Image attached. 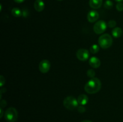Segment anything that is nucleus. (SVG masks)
<instances>
[{"label":"nucleus","mask_w":123,"mask_h":122,"mask_svg":"<svg viewBox=\"0 0 123 122\" xmlns=\"http://www.w3.org/2000/svg\"><path fill=\"white\" fill-rule=\"evenodd\" d=\"M116 8L118 11H123V3L122 2H118L116 5Z\"/></svg>","instance_id":"nucleus-19"},{"label":"nucleus","mask_w":123,"mask_h":122,"mask_svg":"<svg viewBox=\"0 0 123 122\" xmlns=\"http://www.w3.org/2000/svg\"><path fill=\"white\" fill-rule=\"evenodd\" d=\"M0 81H1V85L0 86H1V87H2L5 84V82H6L5 78L2 75H1V77H0Z\"/></svg>","instance_id":"nucleus-21"},{"label":"nucleus","mask_w":123,"mask_h":122,"mask_svg":"<svg viewBox=\"0 0 123 122\" xmlns=\"http://www.w3.org/2000/svg\"><path fill=\"white\" fill-rule=\"evenodd\" d=\"M81 122H92L91 120H85L82 121Z\"/></svg>","instance_id":"nucleus-25"},{"label":"nucleus","mask_w":123,"mask_h":122,"mask_svg":"<svg viewBox=\"0 0 123 122\" xmlns=\"http://www.w3.org/2000/svg\"><path fill=\"white\" fill-rule=\"evenodd\" d=\"M100 45L97 44H93L91 46L90 49V51L92 54H96L99 51Z\"/></svg>","instance_id":"nucleus-15"},{"label":"nucleus","mask_w":123,"mask_h":122,"mask_svg":"<svg viewBox=\"0 0 123 122\" xmlns=\"http://www.w3.org/2000/svg\"><path fill=\"white\" fill-rule=\"evenodd\" d=\"M77 99H78V103H79V105H84V106L87 104L88 102V97L85 94H81L79 95Z\"/></svg>","instance_id":"nucleus-12"},{"label":"nucleus","mask_w":123,"mask_h":122,"mask_svg":"<svg viewBox=\"0 0 123 122\" xmlns=\"http://www.w3.org/2000/svg\"><path fill=\"white\" fill-rule=\"evenodd\" d=\"M12 14L16 17H19L22 16V11L18 7H14L12 10Z\"/></svg>","instance_id":"nucleus-14"},{"label":"nucleus","mask_w":123,"mask_h":122,"mask_svg":"<svg viewBox=\"0 0 123 122\" xmlns=\"http://www.w3.org/2000/svg\"><path fill=\"white\" fill-rule=\"evenodd\" d=\"M6 105H7V102H6V100H2V101L1 102V108L4 107V106H6Z\"/></svg>","instance_id":"nucleus-22"},{"label":"nucleus","mask_w":123,"mask_h":122,"mask_svg":"<svg viewBox=\"0 0 123 122\" xmlns=\"http://www.w3.org/2000/svg\"><path fill=\"white\" fill-rule=\"evenodd\" d=\"M113 6H114V4H113L112 1L111 0H106L104 3V7L108 10H110L112 8Z\"/></svg>","instance_id":"nucleus-16"},{"label":"nucleus","mask_w":123,"mask_h":122,"mask_svg":"<svg viewBox=\"0 0 123 122\" xmlns=\"http://www.w3.org/2000/svg\"><path fill=\"white\" fill-rule=\"evenodd\" d=\"M86 74H87L88 77L92 78H94L95 75H96V72L94 71V69H88V71L87 72H86Z\"/></svg>","instance_id":"nucleus-17"},{"label":"nucleus","mask_w":123,"mask_h":122,"mask_svg":"<svg viewBox=\"0 0 123 122\" xmlns=\"http://www.w3.org/2000/svg\"><path fill=\"white\" fill-rule=\"evenodd\" d=\"M115 1H117V2H123V0H115Z\"/></svg>","instance_id":"nucleus-26"},{"label":"nucleus","mask_w":123,"mask_h":122,"mask_svg":"<svg viewBox=\"0 0 123 122\" xmlns=\"http://www.w3.org/2000/svg\"><path fill=\"white\" fill-rule=\"evenodd\" d=\"M0 110H1V115H0V118H2V116H3V110H2V108L1 107Z\"/></svg>","instance_id":"nucleus-24"},{"label":"nucleus","mask_w":123,"mask_h":122,"mask_svg":"<svg viewBox=\"0 0 123 122\" xmlns=\"http://www.w3.org/2000/svg\"><path fill=\"white\" fill-rule=\"evenodd\" d=\"M107 26H108V25L104 20H98L94 25V32L96 34H102L106 30Z\"/></svg>","instance_id":"nucleus-5"},{"label":"nucleus","mask_w":123,"mask_h":122,"mask_svg":"<svg viewBox=\"0 0 123 122\" xmlns=\"http://www.w3.org/2000/svg\"><path fill=\"white\" fill-rule=\"evenodd\" d=\"M13 1H14L15 2H16V3L20 4V3H22L23 2H24L25 0H13Z\"/></svg>","instance_id":"nucleus-23"},{"label":"nucleus","mask_w":123,"mask_h":122,"mask_svg":"<svg viewBox=\"0 0 123 122\" xmlns=\"http://www.w3.org/2000/svg\"><path fill=\"white\" fill-rule=\"evenodd\" d=\"M122 33V29L119 27L114 28L113 29L112 31V36L116 38H119V37H121Z\"/></svg>","instance_id":"nucleus-13"},{"label":"nucleus","mask_w":123,"mask_h":122,"mask_svg":"<svg viewBox=\"0 0 123 122\" xmlns=\"http://www.w3.org/2000/svg\"><path fill=\"white\" fill-rule=\"evenodd\" d=\"M89 64L92 68H98L101 65V61L98 57L92 56L89 60Z\"/></svg>","instance_id":"nucleus-9"},{"label":"nucleus","mask_w":123,"mask_h":122,"mask_svg":"<svg viewBox=\"0 0 123 122\" xmlns=\"http://www.w3.org/2000/svg\"><path fill=\"white\" fill-rule=\"evenodd\" d=\"M99 18V14L96 10H91L87 14V19L89 22L94 23L97 21Z\"/></svg>","instance_id":"nucleus-8"},{"label":"nucleus","mask_w":123,"mask_h":122,"mask_svg":"<svg viewBox=\"0 0 123 122\" xmlns=\"http://www.w3.org/2000/svg\"><path fill=\"white\" fill-rule=\"evenodd\" d=\"M57 1H62V0H57Z\"/></svg>","instance_id":"nucleus-27"},{"label":"nucleus","mask_w":123,"mask_h":122,"mask_svg":"<svg viewBox=\"0 0 123 122\" xmlns=\"http://www.w3.org/2000/svg\"><path fill=\"white\" fill-rule=\"evenodd\" d=\"M63 105L66 108L69 110H73L78 108L79 103L78 99H76L74 97L69 96L64 99Z\"/></svg>","instance_id":"nucleus-3"},{"label":"nucleus","mask_w":123,"mask_h":122,"mask_svg":"<svg viewBox=\"0 0 123 122\" xmlns=\"http://www.w3.org/2000/svg\"><path fill=\"white\" fill-rule=\"evenodd\" d=\"M117 25L116 21L114 20H111L108 22V26H109L111 28H115V26Z\"/></svg>","instance_id":"nucleus-18"},{"label":"nucleus","mask_w":123,"mask_h":122,"mask_svg":"<svg viewBox=\"0 0 123 122\" xmlns=\"http://www.w3.org/2000/svg\"><path fill=\"white\" fill-rule=\"evenodd\" d=\"M76 57L79 61H86L90 57V51L86 49H79L76 52Z\"/></svg>","instance_id":"nucleus-6"},{"label":"nucleus","mask_w":123,"mask_h":122,"mask_svg":"<svg viewBox=\"0 0 123 122\" xmlns=\"http://www.w3.org/2000/svg\"><path fill=\"white\" fill-rule=\"evenodd\" d=\"M78 111L80 113H84L86 111V108L84 106V105H80L78 106Z\"/></svg>","instance_id":"nucleus-20"},{"label":"nucleus","mask_w":123,"mask_h":122,"mask_svg":"<svg viewBox=\"0 0 123 122\" xmlns=\"http://www.w3.org/2000/svg\"><path fill=\"white\" fill-rule=\"evenodd\" d=\"M34 7L37 11H42L44 8V2L42 0H36L34 4Z\"/></svg>","instance_id":"nucleus-10"},{"label":"nucleus","mask_w":123,"mask_h":122,"mask_svg":"<svg viewBox=\"0 0 123 122\" xmlns=\"http://www.w3.org/2000/svg\"><path fill=\"white\" fill-rule=\"evenodd\" d=\"M98 45L101 48L106 49L111 47L113 43V39L111 36L108 33H104L98 38Z\"/></svg>","instance_id":"nucleus-2"},{"label":"nucleus","mask_w":123,"mask_h":122,"mask_svg":"<svg viewBox=\"0 0 123 122\" xmlns=\"http://www.w3.org/2000/svg\"><path fill=\"white\" fill-rule=\"evenodd\" d=\"M38 68L41 72L43 74L48 72L50 68V63L48 60L44 59L42 60L39 63L38 65Z\"/></svg>","instance_id":"nucleus-7"},{"label":"nucleus","mask_w":123,"mask_h":122,"mask_svg":"<svg viewBox=\"0 0 123 122\" xmlns=\"http://www.w3.org/2000/svg\"><path fill=\"white\" fill-rule=\"evenodd\" d=\"M103 3V0H90L89 4L92 8L98 9L100 8Z\"/></svg>","instance_id":"nucleus-11"},{"label":"nucleus","mask_w":123,"mask_h":122,"mask_svg":"<svg viewBox=\"0 0 123 122\" xmlns=\"http://www.w3.org/2000/svg\"><path fill=\"white\" fill-rule=\"evenodd\" d=\"M102 87V83L98 78H91L85 86V91L89 94H94L99 92Z\"/></svg>","instance_id":"nucleus-1"},{"label":"nucleus","mask_w":123,"mask_h":122,"mask_svg":"<svg viewBox=\"0 0 123 122\" xmlns=\"http://www.w3.org/2000/svg\"><path fill=\"white\" fill-rule=\"evenodd\" d=\"M4 117L8 122H16L18 118V112L16 109L13 107L8 108L5 111Z\"/></svg>","instance_id":"nucleus-4"}]
</instances>
